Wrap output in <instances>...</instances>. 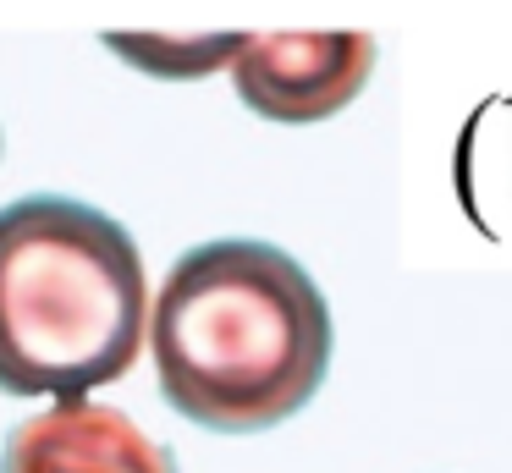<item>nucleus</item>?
Masks as SVG:
<instances>
[{"instance_id": "nucleus-5", "label": "nucleus", "mask_w": 512, "mask_h": 473, "mask_svg": "<svg viewBox=\"0 0 512 473\" xmlns=\"http://www.w3.org/2000/svg\"><path fill=\"white\" fill-rule=\"evenodd\" d=\"M111 50L127 55L133 66H144V72H155V77H210V72L237 61L243 33H215V39H155V33L127 39V33H116Z\"/></svg>"}, {"instance_id": "nucleus-3", "label": "nucleus", "mask_w": 512, "mask_h": 473, "mask_svg": "<svg viewBox=\"0 0 512 473\" xmlns=\"http://www.w3.org/2000/svg\"><path fill=\"white\" fill-rule=\"evenodd\" d=\"M375 66L369 33H243L232 83L265 121H325L358 99Z\"/></svg>"}, {"instance_id": "nucleus-4", "label": "nucleus", "mask_w": 512, "mask_h": 473, "mask_svg": "<svg viewBox=\"0 0 512 473\" xmlns=\"http://www.w3.org/2000/svg\"><path fill=\"white\" fill-rule=\"evenodd\" d=\"M0 473H177V457L122 407L72 396L6 435Z\"/></svg>"}, {"instance_id": "nucleus-2", "label": "nucleus", "mask_w": 512, "mask_h": 473, "mask_svg": "<svg viewBox=\"0 0 512 473\" xmlns=\"http://www.w3.org/2000/svg\"><path fill=\"white\" fill-rule=\"evenodd\" d=\"M149 341V281L122 220L78 198L0 209V391L89 396Z\"/></svg>"}, {"instance_id": "nucleus-1", "label": "nucleus", "mask_w": 512, "mask_h": 473, "mask_svg": "<svg viewBox=\"0 0 512 473\" xmlns=\"http://www.w3.org/2000/svg\"><path fill=\"white\" fill-rule=\"evenodd\" d=\"M331 341L314 275L254 237L188 248L149 308L160 396L221 435L270 429L309 407L331 369Z\"/></svg>"}]
</instances>
